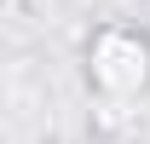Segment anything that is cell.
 <instances>
[{
    "instance_id": "6da1fadb",
    "label": "cell",
    "mask_w": 150,
    "mask_h": 144,
    "mask_svg": "<svg viewBox=\"0 0 150 144\" xmlns=\"http://www.w3.org/2000/svg\"><path fill=\"white\" fill-rule=\"evenodd\" d=\"M87 75H93V87L104 98H133V92H144L150 81V46L133 29H98L93 46H87Z\"/></svg>"
}]
</instances>
